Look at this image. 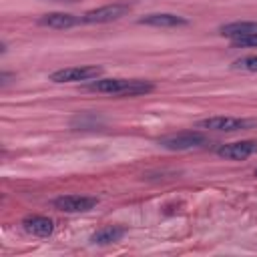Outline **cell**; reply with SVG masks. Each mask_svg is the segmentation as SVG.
Returning <instances> with one entry per match:
<instances>
[{
    "label": "cell",
    "mask_w": 257,
    "mask_h": 257,
    "mask_svg": "<svg viewBox=\"0 0 257 257\" xmlns=\"http://www.w3.org/2000/svg\"><path fill=\"white\" fill-rule=\"evenodd\" d=\"M52 205L64 213H84V211H90L92 207H96L98 199L86 197V195H62V197H56L52 201Z\"/></svg>",
    "instance_id": "obj_6"
},
{
    "label": "cell",
    "mask_w": 257,
    "mask_h": 257,
    "mask_svg": "<svg viewBox=\"0 0 257 257\" xmlns=\"http://www.w3.org/2000/svg\"><path fill=\"white\" fill-rule=\"evenodd\" d=\"M231 46L233 48H257V32L245 34V36H239V38H233Z\"/></svg>",
    "instance_id": "obj_14"
},
{
    "label": "cell",
    "mask_w": 257,
    "mask_h": 257,
    "mask_svg": "<svg viewBox=\"0 0 257 257\" xmlns=\"http://www.w3.org/2000/svg\"><path fill=\"white\" fill-rule=\"evenodd\" d=\"M255 177H257V171H255Z\"/></svg>",
    "instance_id": "obj_15"
},
{
    "label": "cell",
    "mask_w": 257,
    "mask_h": 257,
    "mask_svg": "<svg viewBox=\"0 0 257 257\" xmlns=\"http://www.w3.org/2000/svg\"><path fill=\"white\" fill-rule=\"evenodd\" d=\"M139 24L155 26V28H177V26H187L189 20L177 14H169V12H155V14H147L139 18Z\"/></svg>",
    "instance_id": "obj_8"
},
{
    "label": "cell",
    "mask_w": 257,
    "mask_h": 257,
    "mask_svg": "<svg viewBox=\"0 0 257 257\" xmlns=\"http://www.w3.org/2000/svg\"><path fill=\"white\" fill-rule=\"evenodd\" d=\"M199 128L219 131V133H235V131H247L257 126V120L253 118H239V116H211L197 122Z\"/></svg>",
    "instance_id": "obj_3"
},
{
    "label": "cell",
    "mask_w": 257,
    "mask_h": 257,
    "mask_svg": "<svg viewBox=\"0 0 257 257\" xmlns=\"http://www.w3.org/2000/svg\"><path fill=\"white\" fill-rule=\"evenodd\" d=\"M102 74V66L96 64H84V66H68L54 70L50 74L52 82H80V80H94Z\"/></svg>",
    "instance_id": "obj_4"
},
{
    "label": "cell",
    "mask_w": 257,
    "mask_h": 257,
    "mask_svg": "<svg viewBox=\"0 0 257 257\" xmlns=\"http://www.w3.org/2000/svg\"><path fill=\"white\" fill-rule=\"evenodd\" d=\"M207 141H209L207 135H203L201 131H183V133H175L159 139V145L167 151H189V149L207 145Z\"/></svg>",
    "instance_id": "obj_2"
},
{
    "label": "cell",
    "mask_w": 257,
    "mask_h": 257,
    "mask_svg": "<svg viewBox=\"0 0 257 257\" xmlns=\"http://www.w3.org/2000/svg\"><path fill=\"white\" fill-rule=\"evenodd\" d=\"M86 88L110 96H139L155 90V84L139 78H94Z\"/></svg>",
    "instance_id": "obj_1"
},
{
    "label": "cell",
    "mask_w": 257,
    "mask_h": 257,
    "mask_svg": "<svg viewBox=\"0 0 257 257\" xmlns=\"http://www.w3.org/2000/svg\"><path fill=\"white\" fill-rule=\"evenodd\" d=\"M22 227H24V231H28L30 235H36V237H48L54 231L52 219L42 217V215H30V217L22 219Z\"/></svg>",
    "instance_id": "obj_10"
},
{
    "label": "cell",
    "mask_w": 257,
    "mask_h": 257,
    "mask_svg": "<svg viewBox=\"0 0 257 257\" xmlns=\"http://www.w3.org/2000/svg\"><path fill=\"white\" fill-rule=\"evenodd\" d=\"M219 32L223 36H229V38H239V36H245V34H253L257 32V20H237V22H229V24H223L219 28Z\"/></svg>",
    "instance_id": "obj_12"
},
{
    "label": "cell",
    "mask_w": 257,
    "mask_h": 257,
    "mask_svg": "<svg viewBox=\"0 0 257 257\" xmlns=\"http://www.w3.org/2000/svg\"><path fill=\"white\" fill-rule=\"evenodd\" d=\"M128 12H131V6L128 4L114 2V4H106V6H100V8H94V10L84 12L80 16V20L84 24H104V22L118 20V18H122Z\"/></svg>",
    "instance_id": "obj_5"
},
{
    "label": "cell",
    "mask_w": 257,
    "mask_h": 257,
    "mask_svg": "<svg viewBox=\"0 0 257 257\" xmlns=\"http://www.w3.org/2000/svg\"><path fill=\"white\" fill-rule=\"evenodd\" d=\"M235 70H245V72H257V54L251 56H241L233 62Z\"/></svg>",
    "instance_id": "obj_13"
},
{
    "label": "cell",
    "mask_w": 257,
    "mask_h": 257,
    "mask_svg": "<svg viewBox=\"0 0 257 257\" xmlns=\"http://www.w3.org/2000/svg\"><path fill=\"white\" fill-rule=\"evenodd\" d=\"M124 233H126L124 227H118V225H106V227L94 231V233L90 235V241H92L94 245H110V243L120 241V239L124 237Z\"/></svg>",
    "instance_id": "obj_11"
},
{
    "label": "cell",
    "mask_w": 257,
    "mask_h": 257,
    "mask_svg": "<svg viewBox=\"0 0 257 257\" xmlns=\"http://www.w3.org/2000/svg\"><path fill=\"white\" fill-rule=\"evenodd\" d=\"M257 153V141H237V143H225L217 149V155L229 161H243Z\"/></svg>",
    "instance_id": "obj_7"
},
{
    "label": "cell",
    "mask_w": 257,
    "mask_h": 257,
    "mask_svg": "<svg viewBox=\"0 0 257 257\" xmlns=\"http://www.w3.org/2000/svg\"><path fill=\"white\" fill-rule=\"evenodd\" d=\"M82 20L72 16V14H66V12H48L44 16L38 18V24L40 26H48V28H56V30H64V28H72L76 24H80Z\"/></svg>",
    "instance_id": "obj_9"
}]
</instances>
